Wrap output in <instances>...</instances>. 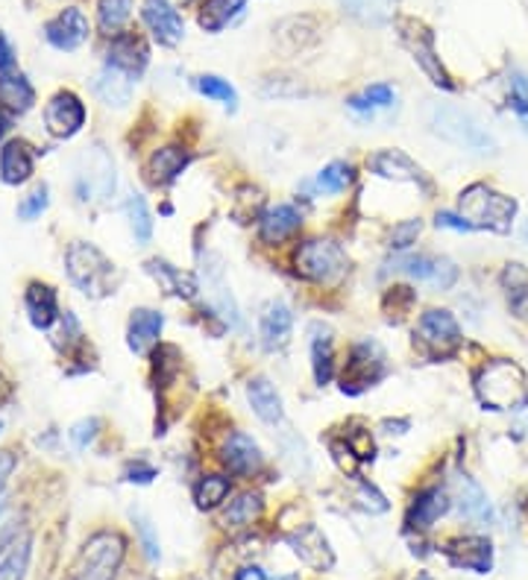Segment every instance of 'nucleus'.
<instances>
[{
    "instance_id": "obj_1",
    "label": "nucleus",
    "mask_w": 528,
    "mask_h": 580,
    "mask_svg": "<svg viewBox=\"0 0 528 580\" xmlns=\"http://www.w3.org/2000/svg\"><path fill=\"white\" fill-rule=\"evenodd\" d=\"M475 396L491 411H517L528 402V382L514 361H491L475 373Z\"/></svg>"
},
{
    "instance_id": "obj_2",
    "label": "nucleus",
    "mask_w": 528,
    "mask_h": 580,
    "mask_svg": "<svg viewBox=\"0 0 528 580\" xmlns=\"http://www.w3.org/2000/svg\"><path fill=\"white\" fill-rule=\"evenodd\" d=\"M458 212L464 217L470 229H487V232L508 235L514 217H517V200L499 194L493 187L475 182L464 187L458 197Z\"/></svg>"
},
{
    "instance_id": "obj_3",
    "label": "nucleus",
    "mask_w": 528,
    "mask_h": 580,
    "mask_svg": "<svg viewBox=\"0 0 528 580\" xmlns=\"http://www.w3.org/2000/svg\"><path fill=\"white\" fill-rule=\"evenodd\" d=\"M65 268H68V278L91 299L115 294L117 282H121L115 264L94 243L74 241L65 252Z\"/></svg>"
},
{
    "instance_id": "obj_4",
    "label": "nucleus",
    "mask_w": 528,
    "mask_h": 580,
    "mask_svg": "<svg viewBox=\"0 0 528 580\" xmlns=\"http://www.w3.org/2000/svg\"><path fill=\"white\" fill-rule=\"evenodd\" d=\"M124 557V536L115 531H100V534L89 536V543L80 548L71 580H115Z\"/></svg>"
},
{
    "instance_id": "obj_5",
    "label": "nucleus",
    "mask_w": 528,
    "mask_h": 580,
    "mask_svg": "<svg viewBox=\"0 0 528 580\" xmlns=\"http://www.w3.org/2000/svg\"><path fill=\"white\" fill-rule=\"evenodd\" d=\"M347 252L329 238L300 243V250L294 252L296 276H303L305 282H314V285H335L347 276Z\"/></svg>"
},
{
    "instance_id": "obj_6",
    "label": "nucleus",
    "mask_w": 528,
    "mask_h": 580,
    "mask_svg": "<svg viewBox=\"0 0 528 580\" xmlns=\"http://www.w3.org/2000/svg\"><path fill=\"white\" fill-rule=\"evenodd\" d=\"M426 121H429L431 133L440 135L443 141L464 147L470 152H493V147H496L491 135H487V129L473 115H467V112H461L456 106L435 103V106H429V117Z\"/></svg>"
},
{
    "instance_id": "obj_7",
    "label": "nucleus",
    "mask_w": 528,
    "mask_h": 580,
    "mask_svg": "<svg viewBox=\"0 0 528 580\" xmlns=\"http://www.w3.org/2000/svg\"><path fill=\"white\" fill-rule=\"evenodd\" d=\"M387 357L382 352L377 340H361L352 346L349 352V361L344 366V375H340V390L349 396L364 394L368 387H373L377 382H382L387 373Z\"/></svg>"
},
{
    "instance_id": "obj_8",
    "label": "nucleus",
    "mask_w": 528,
    "mask_h": 580,
    "mask_svg": "<svg viewBox=\"0 0 528 580\" xmlns=\"http://www.w3.org/2000/svg\"><path fill=\"white\" fill-rule=\"evenodd\" d=\"M417 340L431 357H452L461 349V326L449 311L431 308L417 320Z\"/></svg>"
},
{
    "instance_id": "obj_9",
    "label": "nucleus",
    "mask_w": 528,
    "mask_h": 580,
    "mask_svg": "<svg viewBox=\"0 0 528 580\" xmlns=\"http://www.w3.org/2000/svg\"><path fill=\"white\" fill-rule=\"evenodd\" d=\"M440 551L452 569L473 571V575H491L493 571V543L487 536H456L440 545Z\"/></svg>"
},
{
    "instance_id": "obj_10",
    "label": "nucleus",
    "mask_w": 528,
    "mask_h": 580,
    "mask_svg": "<svg viewBox=\"0 0 528 580\" xmlns=\"http://www.w3.org/2000/svg\"><path fill=\"white\" fill-rule=\"evenodd\" d=\"M400 38H403V45L412 50L414 59H417V65H420L423 71L429 73V80L435 82V86H440V89H452L449 73L443 71V65H440V59L435 56V38H431L429 30L423 27V24H417L414 19H403L400 21Z\"/></svg>"
},
{
    "instance_id": "obj_11",
    "label": "nucleus",
    "mask_w": 528,
    "mask_h": 580,
    "mask_svg": "<svg viewBox=\"0 0 528 580\" xmlns=\"http://www.w3.org/2000/svg\"><path fill=\"white\" fill-rule=\"evenodd\" d=\"M86 168L80 170L77 177V191H80V200H106L112 191H115V164L109 159V152L103 147H91L86 156Z\"/></svg>"
},
{
    "instance_id": "obj_12",
    "label": "nucleus",
    "mask_w": 528,
    "mask_h": 580,
    "mask_svg": "<svg viewBox=\"0 0 528 580\" xmlns=\"http://www.w3.org/2000/svg\"><path fill=\"white\" fill-rule=\"evenodd\" d=\"M285 543L300 557V562L312 571L323 575V571L335 569V551H332L329 539L317 525H300L294 534L285 536Z\"/></svg>"
},
{
    "instance_id": "obj_13",
    "label": "nucleus",
    "mask_w": 528,
    "mask_h": 580,
    "mask_svg": "<svg viewBox=\"0 0 528 580\" xmlns=\"http://www.w3.org/2000/svg\"><path fill=\"white\" fill-rule=\"evenodd\" d=\"M449 508H452V496L440 487H426L412 499L408 504V513H405V527L408 531H417V534H426L431 527L438 525L440 519L447 516Z\"/></svg>"
},
{
    "instance_id": "obj_14",
    "label": "nucleus",
    "mask_w": 528,
    "mask_h": 580,
    "mask_svg": "<svg viewBox=\"0 0 528 580\" xmlns=\"http://www.w3.org/2000/svg\"><path fill=\"white\" fill-rule=\"evenodd\" d=\"M142 19L159 45L177 47L186 36V21L170 0H144Z\"/></svg>"
},
{
    "instance_id": "obj_15",
    "label": "nucleus",
    "mask_w": 528,
    "mask_h": 580,
    "mask_svg": "<svg viewBox=\"0 0 528 580\" xmlns=\"http://www.w3.org/2000/svg\"><path fill=\"white\" fill-rule=\"evenodd\" d=\"M45 124L56 138H74L86 124V106L74 91H59L45 109Z\"/></svg>"
},
{
    "instance_id": "obj_16",
    "label": "nucleus",
    "mask_w": 528,
    "mask_h": 580,
    "mask_svg": "<svg viewBox=\"0 0 528 580\" xmlns=\"http://www.w3.org/2000/svg\"><path fill=\"white\" fill-rule=\"evenodd\" d=\"M45 38L56 50H77L89 42V19L77 7H68L45 24Z\"/></svg>"
},
{
    "instance_id": "obj_17",
    "label": "nucleus",
    "mask_w": 528,
    "mask_h": 580,
    "mask_svg": "<svg viewBox=\"0 0 528 580\" xmlns=\"http://www.w3.org/2000/svg\"><path fill=\"white\" fill-rule=\"evenodd\" d=\"M221 460L233 475H256L265 464V455H261L259 443L250 437V434H244V431H233L229 437L224 440V446H221Z\"/></svg>"
},
{
    "instance_id": "obj_18",
    "label": "nucleus",
    "mask_w": 528,
    "mask_h": 580,
    "mask_svg": "<svg viewBox=\"0 0 528 580\" xmlns=\"http://www.w3.org/2000/svg\"><path fill=\"white\" fill-rule=\"evenodd\" d=\"M150 62V50L144 45L142 38L133 36V33H117L112 36V45H109L106 65L115 68V71L126 73V77H142V71Z\"/></svg>"
},
{
    "instance_id": "obj_19",
    "label": "nucleus",
    "mask_w": 528,
    "mask_h": 580,
    "mask_svg": "<svg viewBox=\"0 0 528 580\" xmlns=\"http://www.w3.org/2000/svg\"><path fill=\"white\" fill-rule=\"evenodd\" d=\"M33 557V536L27 531H10L0 536V580H24Z\"/></svg>"
},
{
    "instance_id": "obj_20",
    "label": "nucleus",
    "mask_w": 528,
    "mask_h": 580,
    "mask_svg": "<svg viewBox=\"0 0 528 580\" xmlns=\"http://www.w3.org/2000/svg\"><path fill=\"white\" fill-rule=\"evenodd\" d=\"M452 501L458 504V513L470 522H491L493 519V504L487 499V492L482 490V484H475L470 475L458 473L452 478Z\"/></svg>"
},
{
    "instance_id": "obj_21",
    "label": "nucleus",
    "mask_w": 528,
    "mask_h": 580,
    "mask_svg": "<svg viewBox=\"0 0 528 580\" xmlns=\"http://www.w3.org/2000/svg\"><path fill=\"white\" fill-rule=\"evenodd\" d=\"M370 170L382 179L391 182H414V185L429 187V179L423 173V168L414 159H408L403 150H379L370 159Z\"/></svg>"
},
{
    "instance_id": "obj_22",
    "label": "nucleus",
    "mask_w": 528,
    "mask_h": 580,
    "mask_svg": "<svg viewBox=\"0 0 528 580\" xmlns=\"http://www.w3.org/2000/svg\"><path fill=\"white\" fill-rule=\"evenodd\" d=\"M312 369L317 387H326L335 375V340H332V329L323 322H312Z\"/></svg>"
},
{
    "instance_id": "obj_23",
    "label": "nucleus",
    "mask_w": 528,
    "mask_h": 580,
    "mask_svg": "<svg viewBox=\"0 0 528 580\" xmlns=\"http://www.w3.org/2000/svg\"><path fill=\"white\" fill-rule=\"evenodd\" d=\"M161 329H165V317L150 308H138L130 317V329H126V343L135 355H147V349L159 340Z\"/></svg>"
},
{
    "instance_id": "obj_24",
    "label": "nucleus",
    "mask_w": 528,
    "mask_h": 580,
    "mask_svg": "<svg viewBox=\"0 0 528 580\" xmlns=\"http://www.w3.org/2000/svg\"><path fill=\"white\" fill-rule=\"evenodd\" d=\"M247 402H250L252 413L268 425H279L282 422V399H279L277 387L265 378L256 375L247 382Z\"/></svg>"
},
{
    "instance_id": "obj_25",
    "label": "nucleus",
    "mask_w": 528,
    "mask_h": 580,
    "mask_svg": "<svg viewBox=\"0 0 528 580\" xmlns=\"http://www.w3.org/2000/svg\"><path fill=\"white\" fill-rule=\"evenodd\" d=\"M300 226H303V217H300V212H296L294 206H288V203L270 206L268 212L261 215V226H259L261 241L282 243L288 241Z\"/></svg>"
},
{
    "instance_id": "obj_26",
    "label": "nucleus",
    "mask_w": 528,
    "mask_h": 580,
    "mask_svg": "<svg viewBox=\"0 0 528 580\" xmlns=\"http://www.w3.org/2000/svg\"><path fill=\"white\" fill-rule=\"evenodd\" d=\"M147 273H150L156 282H159V287L165 291V294L170 296H180V299H194L198 296V278L191 276V273H186V270L173 268V264H168V261H159L153 259L147 261Z\"/></svg>"
},
{
    "instance_id": "obj_27",
    "label": "nucleus",
    "mask_w": 528,
    "mask_h": 580,
    "mask_svg": "<svg viewBox=\"0 0 528 580\" xmlns=\"http://www.w3.org/2000/svg\"><path fill=\"white\" fill-rule=\"evenodd\" d=\"M291 331H294V314L285 303H273L261 317V346L268 352H277L291 340Z\"/></svg>"
},
{
    "instance_id": "obj_28",
    "label": "nucleus",
    "mask_w": 528,
    "mask_h": 580,
    "mask_svg": "<svg viewBox=\"0 0 528 580\" xmlns=\"http://www.w3.org/2000/svg\"><path fill=\"white\" fill-rule=\"evenodd\" d=\"M24 308L30 314V322L36 329H50L59 317V303H56V291L50 285L33 282L24 294Z\"/></svg>"
},
{
    "instance_id": "obj_29",
    "label": "nucleus",
    "mask_w": 528,
    "mask_h": 580,
    "mask_svg": "<svg viewBox=\"0 0 528 580\" xmlns=\"http://www.w3.org/2000/svg\"><path fill=\"white\" fill-rule=\"evenodd\" d=\"M33 152L24 141H10L3 150H0V179L7 182V185H21V182H27L33 177Z\"/></svg>"
},
{
    "instance_id": "obj_30",
    "label": "nucleus",
    "mask_w": 528,
    "mask_h": 580,
    "mask_svg": "<svg viewBox=\"0 0 528 580\" xmlns=\"http://www.w3.org/2000/svg\"><path fill=\"white\" fill-rule=\"evenodd\" d=\"M191 156L182 147H159L153 152L150 161H147V173H150V182L156 185H170L177 182L180 173L189 168Z\"/></svg>"
},
{
    "instance_id": "obj_31",
    "label": "nucleus",
    "mask_w": 528,
    "mask_h": 580,
    "mask_svg": "<svg viewBox=\"0 0 528 580\" xmlns=\"http://www.w3.org/2000/svg\"><path fill=\"white\" fill-rule=\"evenodd\" d=\"M261 513H265V501H261L259 492H238L221 513V525L229 527V531H241V527H250L252 522H259Z\"/></svg>"
},
{
    "instance_id": "obj_32",
    "label": "nucleus",
    "mask_w": 528,
    "mask_h": 580,
    "mask_svg": "<svg viewBox=\"0 0 528 580\" xmlns=\"http://www.w3.org/2000/svg\"><path fill=\"white\" fill-rule=\"evenodd\" d=\"M247 7V0H203L198 12V24L206 33H221L229 27Z\"/></svg>"
},
{
    "instance_id": "obj_33",
    "label": "nucleus",
    "mask_w": 528,
    "mask_h": 580,
    "mask_svg": "<svg viewBox=\"0 0 528 580\" xmlns=\"http://www.w3.org/2000/svg\"><path fill=\"white\" fill-rule=\"evenodd\" d=\"M33 103H36V91L27 82V77H21V73H3L0 77V106L24 115L27 109H33Z\"/></svg>"
},
{
    "instance_id": "obj_34",
    "label": "nucleus",
    "mask_w": 528,
    "mask_h": 580,
    "mask_svg": "<svg viewBox=\"0 0 528 580\" xmlns=\"http://www.w3.org/2000/svg\"><path fill=\"white\" fill-rule=\"evenodd\" d=\"M94 91H98V98L109 106H126L130 98H133V77H126V73L115 71V68H103L98 73V80H94Z\"/></svg>"
},
{
    "instance_id": "obj_35",
    "label": "nucleus",
    "mask_w": 528,
    "mask_h": 580,
    "mask_svg": "<svg viewBox=\"0 0 528 580\" xmlns=\"http://www.w3.org/2000/svg\"><path fill=\"white\" fill-rule=\"evenodd\" d=\"M502 285L508 294V308L514 317L528 320V273L519 264H508L502 273Z\"/></svg>"
},
{
    "instance_id": "obj_36",
    "label": "nucleus",
    "mask_w": 528,
    "mask_h": 580,
    "mask_svg": "<svg viewBox=\"0 0 528 580\" xmlns=\"http://www.w3.org/2000/svg\"><path fill=\"white\" fill-rule=\"evenodd\" d=\"M229 490L233 484L226 475H203L198 484H194V504L200 510H215L221 508L226 499H229Z\"/></svg>"
},
{
    "instance_id": "obj_37",
    "label": "nucleus",
    "mask_w": 528,
    "mask_h": 580,
    "mask_svg": "<svg viewBox=\"0 0 528 580\" xmlns=\"http://www.w3.org/2000/svg\"><path fill=\"white\" fill-rule=\"evenodd\" d=\"M135 0H98V24L106 36H117L133 19Z\"/></svg>"
},
{
    "instance_id": "obj_38",
    "label": "nucleus",
    "mask_w": 528,
    "mask_h": 580,
    "mask_svg": "<svg viewBox=\"0 0 528 580\" xmlns=\"http://www.w3.org/2000/svg\"><path fill=\"white\" fill-rule=\"evenodd\" d=\"M340 7L364 24H385L394 15V0H340Z\"/></svg>"
},
{
    "instance_id": "obj_39",
    "label": "nucleus",
    "mask_w": 528,
    "mask_h": 580,
    "mask_svg": "<svg viewBox=\"0 0 528 580\" xmlns=\"http://www.w3.org/2000/svg\"><path fill=\"white\" fill-rule=\"evenodd\" d=\"M209 273H212V278H209L206 285L212 287V299H215L217 311H221V317H224L226 322H238V305H235L233 294H229V287H226L224 282V270H221V264H215V268H209Z\"/></svg>"
},
{
    "instance_id": "obj_40",
    "label": "nucleus",
    "mask_w": 528,
    "mask_h": 580,
    "mask_svg": "<svg viewBox=\"0 0 528 580\" xmlns=\"http://www.w3.org/2000/svg\"><path fill=\"white\" fill-rule=\"evenodd\" d=\"M126 217H130V229H133L135 241L147 243L153 238V217L150 208L144 203V197L133 194V197L126 200Z\"/></svg>"
},
{
    "instance_id": "obj_41",
    "label": "nucleus",
    "mask_w": 528,
    "mask_h": 580,
    "mask_svg": "<svg viewBox=\"0 0 528 580\" xmlns=\"http://www.w3.org/2000/svg\"><path fill=\"white\" fill-rule=\"evenodd\" d=\"M394 103V89L385 86V82H377V86H370L356 98H349L347 106L356 109V112H373V109H385Z\"/></svg>"
},
{
    "instance_id": "obj_42",
    "label": "nucleus",
    "mask_w": 528,
    "mask_h": 580,
    "mask_svg": "<svg viewBox=\"0 0 528 580\" xmlns=\"http://www.w3.org/2000/svg\"><path fill=\"white\" fill-rule=\"evenodd\" d=\"M349 185H352V168H349L347 161H332V164H326L321 170V177H317V187L326 191V194H340Z\"/></svg>"
},
{
    "instance_id": "obj_43",
    "label": "nucleus",
    "mask_w": 528,
    "mask_h": 580,
    "mask_svg": "<svg viewBox=\"0 0 528 580\" xmlns=\"http://www.w3.org/2000/svg\"><path fill=\"white\" fill-rule=\"evenodd\" d=\"M194 89L200 91V94H206V98L217 100V103H224V106L235 109V89L229 86L226 80H221V77H212V73H206V77H198L194 80Z\"/></svg>"
},
{
    "instance_id": "obj_44",
    "label": "nucleus",
    "mask_w": 528,
    "mask_h": 580,
    "mask_svg": "<svg viewBox=\"0 0 528 580\" xmlns=\"http://www.w3.org/2000/svg\"><path fill=\"white\" fill-rule=\"evenodd\" d=\"M438 261L440 259H429V255H408V259L396 261L394 270H403V273H408L417 282H429L431 285V278L438 273Z\"/></svg>"
},
{
    "instance_id": "obj_45",
    "label": "nucleus",
    "mask_w": 528,
    "mask_h": 580,
    "mask_svg": "<svg viewBox=\"0 0 528 580\" xmlns=\"http://www.w3.org/2000/svg\"><path fill=\"white\" fill-rule=\"evenodd\" d=\"M133 522H135V534H138V543H142L144 557H147L150 562H159V557H161L159 536H156V531H153L150 519H144L142 513H133Z\"/></svg>"
},
{
    "instance_id": "obj_46",
    "label": "nucleus",
    "mask_w": 528,
    "mask_h": 580,
    "mask_svg": "<svg viewBox=\"0 0 528 580\" xmlns=\"http://www.w3.org/2000/svg\"><path fill=\"white\" fill-rule=\"evenodd\" d=\"M508 89H510V109L517 112L519 124L528 129V77L514 73V77H510Z\"/></svg>"
},
{
    "instance_id": "obj_47",
    "label": "nucleus",
    "mask_w": 528,
    "mask_h": 580,
    "mask_svg": "<svg viewBox=\"0 0 528 580\" xmlns=\"http://www.w3.org/2000/svg\"><path fill=\"white\" fill-rule=\"evenodd\" d=\"M420 220H403V224H396L394 232H391V247H394V250H408V247L417 243V238H420Z\"/></svg>"
},
{
    "instance_id": "obj_48",
    "label": "nucleus",
    "mask_w": 528,
    "mask_h": 580,
    "mask_svg": "<svg viewBox=\"0 0 528 580\" xmlns=\"http://www.w3.org/2000/svg\"><path fill=\"white\" fill-rule=\"evenodd\" d=\"M356 499H359L361 510H368V513H385L387 510V499L382 492L373 487V484L361 481L359 490H356Z\"/></svg>"
},
{
    "instance_id": "obj_49",
    "label": "nucleus",
    "mask_w": 528,
    "mask_h": 580,
    "mask_svg": "<svg viewBox=\"0 0 528 580\" xmlns=\"http://www.w3.org/2000/svg\"><path fill=\"white\" fill-rule=\"evenodd\" d=\"M47 208V187L38 185L30 197H24V203L19 206V217L21 220H36L42 212Z\"/></svg>"
},
{
    "instance_id": "obj_50",
    "label": "nucleus",
    "mask_w": 528,
    "mask_h": 580,
    "mask_svg": "<svg viewBox=\"0 0 528 580\" xmlns=\"http://www.w3.org/2000/svg\"><path fill=\"white\" fill-rule=\"evenodd\" d=\"M329 452L332 457L338 460V466L344 473H356V464H359V455L352 452L347 440H329Z\"/></svg>"
},
{
    "instance_id": "obj_51",
    "label": "nucleus",
    "mask_w": 528,
    "mask_h": 580,
    "mask_svg": "<svg viewBox=\"0 0 528 580\" xmlns=\"http://www.w3.org/2000/svg\"><path fill=\"white\" fill-rule=\"evenodd\" d=\"M98 429H100V422L98 420H82L74 425L71 431V440H74V446L77 448H89L91 446V440L98 437Z\"/></svg>"
},
{
    "instance_id": "obj_52",
    "label": "nucleus",
    "mask_w": 528,
    "mask_h": 580,
    "mask_svg": "<svg viewBox=\"0 0 528 580\" xmlns=\"http://www.w3.org/2000/svg\"><path fill=\"white\" fill-rule=\"evenodd\" d=\"M458 282V268L449 259L438 261V273L431 278V285L438 287V291H449V287Z\"/></svg>"
},
{
    "instance_id": "obj_53",
    "label": "nucleus",
    "mask_w": 528,
    "mask_h": 580,
    "mask_svg": "<svg viewBox=\"0 0 528 580\" xmlns=\"http://www.w3.org/2000/svg\"><path fill=\"white\" fill-rule=\"evenodd\" d=\"M156 478V466L144 464V460H133V464H126L124 469V481L133 484H150Z\"/></svg>"
},
{
    "instance_id": "obj_54",
    "label": "nucleus",
    "mask_w": 528,
    "mask_h": 580,
    "mask_svg": "<svg viewBox=\"0 0 528 580\" xmlns=\"http://www.w3.org/2000/svg\"><path fill=\"white\" fill-rule=\"evenodd\" d=\"M435 224H438L440 229H456V232H470V224H467L464 217L449 215V212H440L438 220H435Z\"/></svg>"
},
{
    "instance_id": "obj_55",
    "label": "nucleus",
    "mask_w": 528,
    "mask_h": 580,
    "mask_svg": "<svg viewBox=\"0 0 528 580\" xmlns=\"http://www.w3.org/2000/svg\"><path fill=\"white\" fill-rule=\"evenodd\" d=\"M12 473H15V455L12 452H0V492H3Z\"/></svg>"
},
{
    "instance_id": "obj_56",
    "label": "nucleus",
    "mask_w": 528,
    "mask_h": 580,
    "mask_svg": "<svg viewBox=\"0 0 528 580\" xmlns=\"http://www.w3.org/2000/svg\"><path fill=\"white\" fill-rule=\"evenodd\" d=\"M235 580H270V578L261 566H244V569H238Z\"/></svg>"
},
{
    "instance_id": "obj_57",
    "label": "nucleus",
    "mask_w": 528,
    "mask_h": 580,
    "mask_svg": "<svg viewBox=\"0 0 528 580\" xmlns=\"http://www.w3.org/2000/svg\"><path fill=\"white\" fill-rule=\"evenodd\" d=\"M12 62H15V54H12L10 42L0 36V71H7V68H12Z\"/></svg>"
},
{
    "instance_id": "obj_58",
    "label": "nucleus",
    "mask_w": 528,
    "mask_h": 580,
    "mask_svg": "<svg viewBox=\"0 0 528 580\" xmlns=\"http://www.w3.org/2000/svg\"><path fill=\"white\" fill-rule=\"evenodd\" d=\"M7 133V117H3V112H0V135Z\"/></svg>"
},
{
    "instance_id": "obj_59",
    "label": "nucleus",
    "mask_w": 528,
    "mask_h": 580,
    "mask_svg": "<svg viewBox=\"0 0 528 580\" xmlns=\"http://www.w3.org/2000/svg\"><path fill=\"white\" fill-rule=\"evenodd\" d=\"M417 580H435V578H431L429 571H420V575H417Z\"/></svg>"
},
{
    "instance_id": "obj_60",
    "label": "nucleus",
    "mask_w": 528,
    "mask_h": 580,
    "mask_svg": "<svg viewBox=\"0 0 528 580\" xmlns=\"http://www.w3.org/2000/svg\"><path fill=\"white\" fill-rule=\"evenodd\" d=\"M277 580H296V575H282V578H277Z\"/></svg>"
},
{
    "instance_id": "obj_61",
    "label": "nucleus",
    "mask_w": 528,
    "mask_h": 580,
    "mask_svg": "<svg viewBox=\"0 0 528 580\" xmlns=\"http://www.w3.org/2000/svg\"><path fill=\"white\" fill-rule=\"evenodd\" d=\"M523 238H526V241H528V226H526V229H523Z\"/></svg>"
},
{
    "instance_id": "obj_62",
    "label": "nucleus",
    "mask_w": 528,
    "mask_h": 580,
    "mask_svg": "<svg viewBox=\"0 0 528 580\" xmlns=\"http://www.w3.org/2000/svg\"><path fill=\"white\" fill-rule=\"evenodd\" d=\"M0 510H3V499H0Z\"/></svg>"
}]
</instances>
